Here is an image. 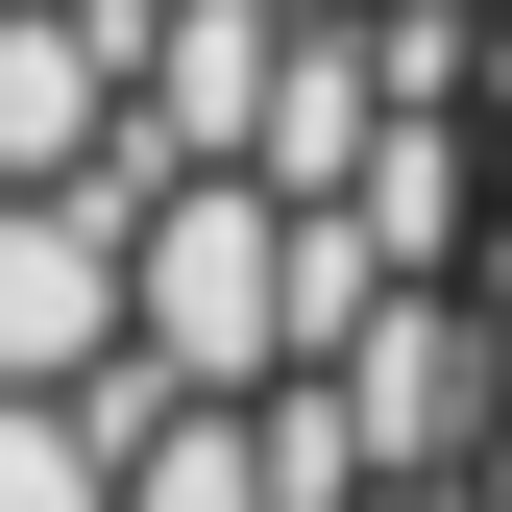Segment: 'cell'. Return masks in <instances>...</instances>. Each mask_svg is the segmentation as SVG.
<instances>
[{"label":"cell","instance_id":"1","mask_svg":"<svg viewBox=\"0 0 512 512\" xmlns=\"http://www.w3.org/2000/svg\"><path fill=\"white\" fill-rule=\"evenodd\" d=\"M0 512H122V415L98 391H0Z\"/></svg>","mask_w":512,"mask_h":512}]
</instances>
